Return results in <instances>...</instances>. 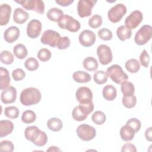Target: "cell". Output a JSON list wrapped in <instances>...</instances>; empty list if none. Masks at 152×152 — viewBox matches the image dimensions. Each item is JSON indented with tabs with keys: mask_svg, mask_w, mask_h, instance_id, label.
Instances as JSON below:
<instances>
[{
	"mask_svg": "<svg viewBox=\"0 0 152 152\" xmlns=\"http://www.w3.org/2000/svg\"><path fill=\"white\" fill-rule=\"evenodd\" d=\"M25 138L38 147L44 146L48 141L46 134L36 126H30L24 131Z\"/></svg>",
	"mask_w": 152,
	"mask_h": 152,
	"instance_id": "1",
	"label": "cell"
},
{
	"mask_svg": "<svg viewBox=\"0 0 152 152\" xmlns=\"http://www.w3.org/2000/svg\"><path fill=\"white\" fill-rule=\"evenodd\" d=\"M42 98L40 91L35 87H28L23 90L20 97V100L24 106H31L38 103Z\"/></svg>",
	"mask_w": 152,
	"mask_h": 152,
	"instance_id": "2",
	"label": "cell"
},
{
	"mask_svg": "<svg viewBox=\"0 0 152 152\" xmlns=\"http://www.w3.org/2000/svg\"><path fill=\"white\" fill-rule=\"evenodd\" d=\"M106 74L111 80L118 84H120L128 79V75L123 71L122 67L114 64L109 66L106 70Z\"/></svg>",
	"mask_w": 152,
	"mask_h": 152,
	"instance_id": "3",
	"label": "cell"
},
{
	"mask_svg": "<svg viewBox=\"0 0 152 152\" xmlns=\"http://www.w3.org/2000/svg\"><path fill=\"white\" fill-rule=\"evenodd\" d=\"M93 109L94 104L93 102L88 104H80L73 109L72 112V118L77 121H83L87 118L88 115L93 112Z\"/></svg>",
	"mask_w": 152,
	"mask_h": 152,
	"instance_id": "4",
	"label": "cell"
},
{
	"mask_svg": "<svg viewBox=\"0 0 152 152\" xmlns=\"http://www.w3.org/2000/svg\"><path fill=\"white\" fill-rule=\"evenodd\" d=\"M58 26L64 30H67L70 32H77L80 27V23L68 15H64L58 22Z\"/></svg>",
	"mask_w": 152,
	"mask_h": 152,
	"instance_id": "5",
	"label": "cell"
},
{
	"mask_svg": "<svg viewBox=\"0 0 152 152\" xmlns=\"http://www.w3.org/2000/svg\"><path fill=\"white\" fill-rule=\"evenodd\" d=\"M152 27L150 25L142 26L136 33L134 37L135 43L140 46L146 44L151 38Z\"/></svg>",
	"mask_w": 152,
	"mask_h": 152,
	"instance_id": "6",
	"label": "cell"
},
{
	"mask_svg": "<svg viewBox=\"0 0 152 152\" xmlns=\"http://www.w3.org/2000/svg\"><path fill=\"white\" fill-rule=\"evenodd\" d=\"M76 132L80 139L84 141L92 140L96 135V129L88 124L80 125L77 128Z\"/></svg>",
	"mask_w": 152,
	"mask_h": 152,
	"instance_id": "7",
	"label": "cell"
},
{
	"mask_svg": "<svg viewBox=\"0 0 152 152\" xmlns=\"http://www.w3.org/2000/svg\"><path fill=\"white\" fill-rule=\"evenodd\" d=\"M126 11L127 10L125 5L122 4H118L108 11V19L112 23H116L121 20L122 18L126 13Z\"/></svg>",
	"mask_w": 152,
	"mask_h": 152,
	"instance_id": "8",
	"label": "cell"
},
{
	"mask_svg": "<svg viewBox=\"0 0 152 152\" xmlns=\"http://www.w3.org/2000/svg\"><path fill=\"white\" fill-rule=\"evenodd\" d=\"M15 2L20 4L27 10H33L40 14L45 12V4L41 0H20Z\"/></svg>",
	"mask_w": 152,
	"mask_h": 152,
	"instance_id": "9",
	"label": "cell"
},
{
	"mask_svg": "<svg viewBox=\"0 0 152 152\" xmlns=\"http://www.w3.org/2000/svg\"><path fill=\"white\" fill-rule=\"evenodd\" d=\"M96 2V0H80L77 4V12L79 17L81 18L89 17Z\"/></svg>",
	"mask_w": 152,
	"mask_h": 152,
	"instance_id": "10",
	"label": "cell"
},
{
	"mask_svg": "<svg viewBox=\"0 0 152 152\" xmlns=\"http://www.w3.org/2000/svg\"><path fill=\"white\" fill-rule=\"evenodd\" d=\"M97 54L99 62L103 65H106L112 62L113 55L111 49L106 45H100L97 49Z\"/></svg>",
	"mask_w": 152,
	"mask_h": 152,
	"instance_id": "11",
	"label": "cell"
},
{
	"mask_svg": "<svg viewBox=\"0 0 152 152\" xmlns=\"http://www.w3.org/2000/svg\"><path fill=\"white\" fill-rule=\"evenodd\" d=\"M61 37L59 33L53 30H45L41 38L40 42L43 45H48L50 47H56L58 41Z\"/></svg>",
	"mask_w": 152,
	"mask_h": 152,
	"instance_id": "12",
	"label": "cell"
},
{
	"mask_svg": "<svg viewBox=\"0 0 152 152\" xmlns=\"http://www.w3.org/2000/svg\"><path fill=\"white\" fill-rule=\"evenodd\" d=\"M142 20V13L139 10H134L125 18V26L130 30L134 29L139 26Z\"/></svg>",
	"mask_w": 152,
	"mask_h": 152,
	"instance_id": "13",
	"label": "cell"
},
{
	"mask_svg": "<svg viewBox=\"0 0 152 152\" xmlns=\"http://www.w3.org/2000/svg\"><path fill=\"white\" fill-rule=\"evenodd\" d=\"M75 97L80 104H88L92 102L93 93L88 87H80L76 91Z\"/></svg>",
	"mask_w": 152,
	"mask_h": 152,
	"instance_id": "14",
	"label": "cell"
},
{
	"mask_svg": "<svg viewBox=\"0 0 152 152\" xmlns=\"http://www.w3.org/2000/svg\"><path fill=\"white\" fill-rule=\"evenodd\" d=\"M42 25L41 22L36 19L31 20L27 26V35L31 39H36L40 34Z\"/></svg>",
	"mask_w": 152,
	"mask_h": 152,
	"instance_id": "15",
	"label": "cell"
},
{
	"mask_svg": "<svg viewBox=\"0 0 152 152\" xmlns=\"http://www.w3.org/2000/svg\"><path fill=\"white\" fill-rule=\"evenodd\" d=\"M78 40L82 46L90 47L95 43L96 36L93 31L90 30H84L80 34Z\"/></svg>",
	"mask_w": 152,
	"mask_h": 152,
	"instance_id": "16",
	"label": "cell"
},
{
	"mask_svg": "<svg viewBox=\"0 0 152 152\" xmlns=\"http://www.w3.org/2000/svg\"><path fill=\"white\" fill-rule=\"evenodd\" d=\"M17 98V90L13 86L3 90L1 95V99L3 103L10 104L14 103Z\"/></svg>",
	"mask_w": 152,
	"mask_h": 152,
	"instance_id": "17",
	"label": "cell"
},
{
	"mask_svg": "<svg viewBox=\"0 0 152 152\" xmlns=\"http://www.w3.org/2000/svg\"><path fill=\"white\" fill-rule=\"evenodd\" d=\"M20 31L17 27L11 26L6 29L4 33L5 40L10 43L15 42L19 37Z\"/></svg>",
	"mask_w": 152,
	"mask_h": 152,
	"instance_id": "18",
	"label": "cell"
},
{
	"mask_svg": "<svg viewBox=\"0 0 152 152\" xmlns=\"http://www.w3.org/2000/svg\"><path fill=\"white\" fill-rule=\"evenodd\" d=\"M11 7L7 4H1L0 6V25H7L10 19Z\"/></svg>",
	"mask_w": 152,
	"mask_h": 152,
	"instance_id": "19",
	"label": "cell"
},
{
	"mask_svg": "<svg viewBox=\"0 0 152 152\" xmlns=\"http://www.w3.org/2000/svg\"><path fill=\"white\" fill-rule=\"evenodd\" d=\"M29 18V14L21 8H17L13 14V20L17 24H21L26 23Z\"/></svg>",
	"mask_w": 152,
	"mask_h": 152,
	"instance_id": "20",
	"label": "cell"
},
{
	"mask_svg": "<svg viewBox=\"0 0 152 152\" xmlns=\"http://www.w3.org/2000/svg\"><path fill=\"white\" fill-rule=\"evenodd\" d=\"M14 129V124L10 120H1L0 121V137L7 136Z\"/></svg>",
	"mask_w": 152,
	"mask_h": 152,
	"instance_id": "21",
	"label": "cell"
},
{
	"mask_svg": "<svg viewBox=\"0 0 152 152\" xmlns=\"http://www.w3.org/2000/svg\"><path fill=\"white\" fill-rule=\"evenodd\" d=\"M10 77L8 71L3 67L0 68V89L5 90L10 87Z\"/></svg>",
	"mask_w": 152,
	"mask_h": 152,
	"instance_id": "22",
	"label": "cell"
},
{
	"mask_svg": "<svg viewBox=\"0 0 152 152\" xmlns=\"http://www.w3.org/2000/svg\"><path fill=\"white\" fill-rule=\"evenodd\" d=\"M134 130L129 125H125L120 129V136L124 141H131L135 136Z\"/></svg>",
	"mask_w": 152,
	"mask_h": 152,
	"instance_id": "23",
	"label": "cell"
},
{
	"mask_svg": "<svg viewBox=\"0 0 152 152\" xmlns=\"http://www.w3.org/2000/svg\"><path fill=\"white\" fill-rule=\"evenodd\" d=\"M102 94L105 100L107 101H112L116 97L117 90L113 86L107 84L103 87Z\"/></svg>",
	"mask_w": 152,
	"mask_h": 152,
	"instance_id": "24",
	"label": "cell"
},
{
	"mask_svg": "<svg viewBox=\"0 0 152 152\" xmlns=\"http://www.w3.org/2000/svg\"><path fill=\"white\" fill-rule=\"evenodd\" d=\"M73 80L79 83H86L91 81V77L90 75L83 71H77L72 74Z\"/></svg>",
	"mask_w": 152,
	"mask_h": 152,
	"instance_id": "25",
	"label": "cell"
},
{
	"mask_svg": "<svg viewBox=\"0 0 152 152\" xmlns=\"http://www.w3.org/2000/svg\"><path fill=\"white\" fill-rule=\"evenodd\" d=\"M64 15V12L58 8H52L49 9L46 14L48 18L53 22H58Z\"/></svg>",
	"mask_w": 152,
	"mask_h": 152,
	"instance_id": "26",
	"label": "cell"
},
{
	"mask_svg": "<svg viewBox=\"0 0 152 152\" xmlns=\"http://www.w3.org/2000/svg\"><path fill=\"white\" fill-rule=\"evenodd\" d=\"M116 35L119 40L125 41L130 39L132 35V31L125 26H121L116 30Z\"/></svg>",
	"mask_w": 152,
	"mask_h": 152,
	"instance_id": "27",
	"label": "cell"
},
{
	"mask_svg": "<svg viewBox=\"0 0 152 152\" xmlns=\"http://www.w3.org/2000/svg\"><path fill=\"white\" fill-rule=\"evenodd\" d=\"M83 65L84 68L89 71H96L98 68L97 61L91 56L85 58L83 62Z\"/></svg>",
	"mask_w": 152,
	"mask_h": 152,
	"instance_id": "28",
	"label": "cell"
},
{
	"mask_svg": "<svg viewBox=\"0 0 152 152\" xmlns=\"http://www.w3.org/2000/svg\"><path fill=\"white\" fill-rule=\"evenodd\" d=\"M47 126L50 130L53 132H57L62 129L63 124L60 119L58 118H52L48 121Z\"/></svg>",
	"mask_w": 152,
	"mask_h": 152,
	"instance_id": "29",
	"label": "cell"
},
{
	"mask_svg": "<svg viewBox=\"0 0 152 152\" xmlns=\"http://www.w3.org/2000/svg\"><path fill=\"white\" fill-rule=\"evenodd\" d=\"M121 90L124 96H133L135 92V87L134 84L129 81H124L121 83Z\"/></svg>",
	"mask_w": 152,
	"mask_h": 152,
	"instance_id": "30",
	"label": "cell"
},
{
	"mask_svg": "<svg viewBox=\"0 0 152 152\" xmlns=\"http://www.w3.org/2000/svg\"><path fill=\"white\" fill-rule=\"evenodd\" d=\"M13 53L15 57L20 59H24L27 56L28 53L27 48L21 43H18L14 47Z\"/></svg>",
	"mask_w": 152,
	"mask_h": 152,
	"instance_id": "31",
	"label": "cell"
},
{
	"mask_svg": "<svg viewBox=\"0 0 152 152\" xmlns=\"http://www.w3.org/2000/svg\"><path fill=\"white\" fill-rule=\"evenodd\" d=\"M125 68L131 73H137L140 69V64L136 59H130L126 62Z\"/></svg>",
	"mask_w": 152,
	"mask_h": 152,
	"instance_id": "32",
	"label": "cell"
},
{
	"mask_svg": "<svg viewBox=\"0 0 152 152\" xmlns=\"http://www.w3.org/2000/svg\"><path fill=\"white\" fill-rule=\"evenodd\" d=\"M93 79L94 82L99 85H102L107 82L108 76L104 71L99 70L96 71L93 74Z\"/></svg>",
	"mask_w": 152,
	"mask_h": 152,
	"instance_id": "33",
	"label": "cell"
},
{
	"mask_svg": "<svg viewBox=\"0 0 152 152\" xmlns=\"http://www.w3.org/2000/svg\"><path fill=\"white\" fill-rule=\"evenodd\" d=\"M36 119V115L33 110H27L24 111L21 116V121L23 122L28 124L33 123Z\"/></svg>",
	"mask_w": 152,
	"mask_h": 152,
	"instance_id": "34",
	"label": "cell"
},
{
	"mask_svg": "<svg viewBox=\"0 0 152 152\" xmlns=\"http://www.w3.org/2000/svg\"><path fill=\"white\" fill-rule=\"evenodd\" d=\"M20 113V111L18 109L14 106H8L5 108L4 114L5 115L11 119H17Z\"/></svg>",
	"mask_w": 152,
	"mask_h": 152,
	"instance_id": "35",
	"label": "cell"
},
{
	"mask_svg": "<svg viewBox=\"0 0 152 152\" xmlns=\"http://www.w3.org/2000/svg\"><path fill=\"white\" fill-rule=\"evenodd\" d=\"M91 119L94 123L97 125H102L106 120L105 114L100 110L96 111L91 116Z\"/></svg>",
	"mask_w": 152,
	"mask_h": 152,
	"instance_id": "36",
	"label": "cell"
},
{
	"mask_svg": "<svg viewBox=\"0 0 152 152\" xmlns=\"http://www.w3.org/2000/svg\"><path fill=\"white\" fill-rule=\"evenodd\" d=\"M24 66L26 68L30 71H34L38 69L39 64L37 60L34 58H28L24 62Z\"/></svg>",
	"mask_w": 152,
	"mask_h": 152,
	"instance_id": "37",
	"label": "cell"
},
{
	"mask_svg": "<svg viewBox=\"0 0 152 152\" xmlns=\"http://www.w3.org/2000/svg\"><path fill=\"white\" fill-rule=\"evenodd\" d=\"M0 59L2 64L10 65L12 64L14 58L13 55L8 50H3L1 53Z\"/></svg>",
	"mask_w": 152,
	"mask_h": 152,
	"instance_id": "38",
	"label": "cell"
},
{
	"mask_svg": "<svg viewBox=\"0 0 152 152\" xmlns=\"http://www.w3.org/2000/svg\"><path fill=\"white\" fill-rule=\"evenodd\" d=\"M122 102L126 108L131 109L136 105L137 97L134 95L131 96H123Z\"/></svg>",
	"mask_w": 152,
	"mask_h": 152,
	"instance_id": "39",
	"label": "cell"
},
{
	"mask_svg": "<svg viewBox=\"0 0 152 152\" xmlns=\"http://www.w3.org/2000/svg\"><path fill=\"white\" fill-rule=\"evenodd\" d=\"M103 23L102 17L98 14L93 15L88 20V26L92 28H97L99 27Z\"/></svg>",
	"mask_w": 152,
	"mask_h": 152,
	"instance_id": "40",
	"label": "cell"
},
{
	"mask_svg": "<svg viewBox=\"0 0 152 152\" xmlns=\"http://www.w3.org/2000/svg\"><path fill=\"white\" fill-rule=\"evenodd\" d=\"M37 56L40 61L42 62H46L51 58L52 53L49 49L46 48H42L39 50Z\"/></svg>",
	"mask_w": 152,
	"mask_h": 152,
	"instance_id": "41",
	"label": "cell"
},
{
	"mask_svg": "<svg viewBox=\"0 0 152 152\" xmlns=\"http://www.w3.org/2000/svg\"><path fill=\"white\" fill-rule=\"evenodd\" d=\"M97 34L100 39L105 41L110 40L113 37L112 32L110 30L107 28H103L100 29L98 31Z\"/></svg>",
	"mask_w": 152,
	"mask_h": 152,
	"instance_id": "42",
	"label": "cell"
},
{
	"mask_svg": "<svg viewBox=\"0 0 152 152\" xmlns=\"http://www.w3.org/2000/svg\"><path fill=\"white\" fill-rule=\"evenodd\" d=\"M71 41L68 37L64 36L61 37L57 43L56 47L60 50H64L68 48L70 46Z\"/></svg>",
	"mask_w": 152,
	"mask_h": 152,
	"instance_id": "43",
	"label": "cell"
},
{
	"mask_svg": "<svg viewBox=\"0 0 152 152\" xmlns=\"http://www.w3.org/2000/svg\"><path fill=\"white\" fill-rule=\"evenodd\" d=\"M14 145L13 143L9 140H4L1 142L0 151H8L12 152L14 151Z\"/></svg>",
	"mask_w": 152,
	"mask_h": 152,
	"instance_id": "44",
	"label": "cell"
},
{
	"mask_svg": "<svg viewBox=\"0 0 152 152\" xmlns=\"http://www.w3.org/2000/svg\"><path fill=\"white\" fill-rule=\"evenodd\" d=\"M126 124L130 126L134 130L135 133L140 131L141 126V122L135 118H132L128 120Z\"/></svg>",
	"mask_w": 152,
	"mask_h": 152,
	"instance_id": "45",
	"label": "cell"
},
{
	"mask_svg": "<svg viewBox=\"0 0 152 152\" xmlns=\"http://www.w3.org/2000/svg\"><path fill=\"white\" fill-rule=\"evenodd\" d=\"M150 61V58L148 53L145 49H144L140 55V61L141 65L144 68H148Z\"/></svg>",
	"mask_w": 152,
	"mask_h": 152,
	"instance_id": "46",
	"label": "cell"
},
{
	"mask_svg": "<svg viewBox=\"0 0 152 152\" xmlns=\"http://www.w3.org/2000/svg\"><path fill=\"white\" fill-rule=\"evenodd\" d=\"M26 72L21 68H17L13 70L12 72V77L15 81H21L24 78Z\"/></svg>",
	"mask_w": 152,
	"mask_h": 152,
	"instance_id": "47",
	"label": "cell"
},
{
	"mask_svg": "<svg viewBox=\"0 0 152 152\" xmlns=\"http://www.w3.org/2000/svg\"><path fill=\"white\" fill-rule=\"evenodd\" d=\"M122 152H136L137 148L135 145L131 143H126L122 147L121 149Z\"/></svg>",
	"mask_w": 152,
	"mask_h": 152,
	"instance_id": "48",
	"label": "cell"
},
{
	"mask_svg": "<svg viewBox=\"0 0 152 152\" xmlns=\"http://www.w3.org/2000/svg\"><path fill=\"white\" fill-rule=\"evenodd\" d=\"M55 2L62 6V7H67L70 5L71 4L74 2L73 0H56Z\"/></svg>",
	"mask_w": 152,
	"mask_h": 152,
	"instance_id": "49",
	"label": "cell"
},
{
	"mask_svg": "<svg viewBox=\"0 0 152 152\" xmlns=\"http://www.w3.org/2000/svg\"><path fill=\"white\" fill-rule=\"evenodd\" d=\"M145 137L146 140L150 142L152 141V128L149 127L145 131Z\"/></svg>",
	"mask_w": 152,
	"mask_h": 152,
	"instance_id": "50",
	"label": "cell"
},
{
	"mask_svg": "<svg viewBox=\"0 0 152 152\" xmlns=\"http://www.w3.org/2000/svg\"><path fill=\"white\" fill-rule=\"evenodd\" d=\"M61 149L55 146H51L48 149H47V151H61Z\"/></svg>",
	"mask_w": 152,
	"mask_h": 152,
	"instance_id": "51",
	"label": "cell"
}]
</instances>
